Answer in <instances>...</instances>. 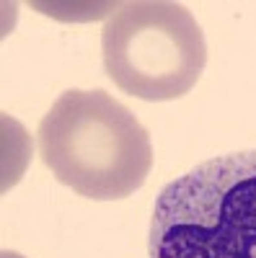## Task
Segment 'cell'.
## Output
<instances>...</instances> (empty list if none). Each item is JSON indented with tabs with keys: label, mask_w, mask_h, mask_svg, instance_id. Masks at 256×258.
Returning a JSON list of instances; mask_svg holds the SVG:
<instances>
[{
	"label": "cell",
	"mask_w": 256,
	"mask_h": 258,
	"mask_svg": "<svg viewBox=\"0 0 256 258\" xmlns=\"http://www.w3.org/2000/svg\"><path fill=\"white\" fill-rule=\"evenodd\" d=\"M150 258H256V153L212 158L163 186Z\"/></svg>",
	"instance_id": "obj_2"
},
{
	"label": "cell",
	"mask_w": 256,
	"mask_h": 258,
	"mask_svg": "<svg viewBox=\"0 0 256 258\" xmlns=\"http://www.w3.org/2000/svg\"><path fill=\"white\" fill-rule=\"evenodd\" d=\"M104 68L117 88L140 101H174L197 85L207 44L181 3L137 0L119 6L101 31Z\"/></svg>",
	"instance_id": "obj_3"
},
{
	"label": "cell",
	"mask_w": 256,
	"mask_h": 258,
	"mask_svg": "<svg viewBox=\"0 0 256 258\" xmlns=\"http://www.w3.org/2000/svg\"><path fill=\"white\" fill-rule=\"evenodd\" d=\"M0 258H24V255H18V253H13V250H6Z\"/></svg>",
	"instance_id": "obj_4"
},
{
	"label": "cell",
	"mask_w": 256,
	"mask_h": 258,
	"mask_svg": "<svg viewBox=\"0 0 256 258\" xmlns=\"http://www.w3.org/2000/svg\"><path fill=\"white\" fill-rule=\"evenodd\" d=\"M44 165L96 202L124 199L153 168V145L135 114L104 91H65L36 129Z\"/></svg>",
	"instance_id": "obj_1"
}]
</instances>
